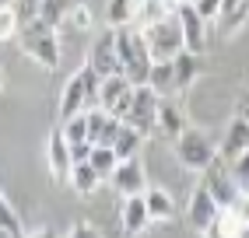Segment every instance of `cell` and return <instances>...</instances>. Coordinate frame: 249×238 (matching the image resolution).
Returning a JSON list of instances; mask_svg holds the SVG:
<instances>
[{
  "instance_id": "6da1fadb",
  "label": "cell",
  "mask_w": 249,
  "mask_h": 238,
  "mask_svg": "<svg viewBox=\"0 0 249 238\" xmlns=\"http://www.w3.org/2000/svg\"><path fill=\"white\" fill-rule=\"evenodd\" d=\"M116 46H120L123 74L134 84H151L155 56H151V46H147V39H144V28H134V25L116 28Z\"/></svg>"
},
{
  "instance_id": "7a4b0ae2",
  "label": "cell",
  "mask_w": 249,
  "mask_h": 238,
  "mask_svg": "<svg viewBox=\"0 0 249 238\" xmlns=\"http://www.w3.org/2000/svg\"><path fill=\"white\" fill-rule=\"evenodd\" d=\"M18 49H21L32 63H39L42 70H56V67H60V39H56V28L49 25V21H42V18L21 25Z\"/></svg>"
},
{
  "instance_id": "3957f363",
  "label": "cell",
  "mask_w": 249,
  "mask_h": 238,
  "mask_svg": "<svg viewBox=\"0 0 249 238\" xmlns=\"http://www.w3.org/2000/svg\"><path fill=\"white\" fill-rule=\"evenodd\" d=\"M98 91H102V74L85 60V67L67 81V88L60 95V123L77 116V112H85V109H91V105H98Z\"/></svg>"
},
{
  "instance_id": "277c9868",
  "label": "cell",
  "mask_w": 249,
  "mask_h": 238,
  "mask_svg": "<svg viewBox=\"0 0 249 238\" xmlns=\"http://www.w3.org/2000/svg\"><path fill=\"white\" fill-rule=\"evenodd\" d=\"M144 28V39L151 46V56L158 60H176L182 49H186V39H182V25H179V11L176 14H165V18H155L141 25Z\"/></svg>"
},
{
  "instance_id": "5b68a950",
  "label": "cell",
  "mask_w": 249,
  "mask_h": 238,
  "mask_svg": "<svg viewBox=\"0 0 249 238\" xmlns=\"http://www.w3.org/2000/svg\"><path fill=\"white\" fill-rule=\"evenodd\" d=\"M172 147H176L179 165L190 168V172H204V168H207L214 158H218V147L211 144V137H207L204 130H193V126L182 130V137H179Z\"/></svg>"
},
{
  "instance_id": "8992f818",
  "label": "cell",
  "mask_w": 249,
  "mask_h": 238,
  "mask_svg": "<svg viewBox=\"0 0 249 238\" xmlns=\"http://www.w3.org/2000/svg\"><path fill=\"white\" fill-rule=\"evenodd\" d=\"M200 182L211 189V196L221 203V207H235L239 203V196H242V189H239V182H235V175H231V165L218 154L204 172H200Z\"/></svg>"
},
{
  "instance_id": "52a82bcc",
  "label": "cell",
  "mask_w": 249,
  "mask_h": 238,
  "mask_svg": "<svg viewBox=\"0 0 249 238\" xmlns=\"http://www.w3.org/2000/svg\"><path fill=\"white\" fill-rule=\"evenodd\" d=\"M158 109H161V95L151 88V84H137L134 102H130V112H126V123L137 126L144 137L158 133Z\"/></svg>"
},
{
  "instance_id": "ba28073f",
  "label": "cell",
  "mask_w": 249,
  "mask_h": 238,
  "mask_svg": "<svg viewBox=\"0 0 249 238\" xmlns=\"http://www.w3.org/2000/svg\"><path fill=\"white\" fill-rule=\"evenodd\" d=\"M134 91H137V84L130 81L123 70H120V74H109V77H102L98 105H102L106 112H112V116L126 119V112H130V102H134Z\"/></svg>"
},
{
  "instance_id": "9c48e42d",
  "label": "cell",
  "mask_w": 249,
  "mask_h": 238,
  "mask_svg": "<svg viewBox=\"0 0 249 238\" xmlns=\"http://www.w3.org/2000/svg\"><path fill=\"white\" fill-rule=\"evenodd\" d=\"M218 214H221V203L214 200L211 189L200 182V186H196V189L190 193V203H186V221H190V228H193V231H200V235H207Z\"/></svg>"
},
{
  "instance_id": "30bf717a",
  "label": "cell",
  "mask_w": 249,
  "mask_h": 238,
  "mask_svg": "<svg viewBox=\"0 0 249 238\" xmlns=\"http://www.w3.org/2000/svg\"><path fill=\"white\" fill-rule=\"evenodd\" d=\"M46 165H49V175H53L56 186L71 179L74 154H71V140L63 137V126H56L53 133H49V140H46Z\"/></svg>"
},
{
  "instance_id": "8fae6325",
  "label": "cell",
  "mask_w": 249,
  "mask_h": 238,
  "mask_svg": "<svg viewBox=\"0 0 249 238\" xmlns=\"http://www.w3.org/2000/svg\"><path fill=\"white\" fill-rule=\"evenodd\" d=\"M88 63H91L102 77L120 74V70H123V67H120V46H116V28H112V25H109V28L102 32V35H98V39L91 42Z\"/></svg>"
},
{
  "instance_id": "7c38bea8",
  "label": "cell",
  "mask_w": 249,
  "mask_h": 238,
  "mask_svg": "<svg viewBox=\"0 0 249 238\" xmlns=\"http://www.w3.org/2000/svg\"><path fill=\"white\" fill-rule=\"evenodd\" d=\"M109 186L120 196H137V193H147V172H144V165H141V158L134 154V158H123L120 161V168L112 172V179H109Z\"/></svg>"
},
{
  "instance_id": "4fadbf2b",
  "label": "cell",
  "mask_w": 249,
  "mask_h": 238,
  "mask_svg": "<svg viewBox=\"0 0 249 238\" xmlns=\"http://www.w3.org/2000/svg\"><path fill=\"white\" fill-rule=\"evenodd\" d=\"M179 25H182V39H186V49L193 53H204L207 49V18L193 7V0H182L179 4Z\"/></svg>"
},
{
  "instance_id": "5bb4252c",
  "label": "cell",
  "mask_w": 249,
  "mask_h": 238,
  "mask_svg": "<svg viewBox=\"0 0 249 238\" xmlns=\"http://www.w3.org/2000/svg\"><path fill=\"white\" fill-rule=\"evenodd\" d=\"M151 224H155V217H151V210H147L144 193L123 196V207H120V231H123V235H141V231H147Z\"/></svg>"
},
{
  "instance_id": "9a60e30c",
  "label": "cell",
  "mask_w": 249,
  "mask_h": 238,
  "mask_svg": "<svg viewBox=\"0 0 249 238\" xmlns=\"http://www.w3.org/2000/svg\"><path fill=\"white\" fill-rule=\"evenodd\" d=\"M242 151H249V119L235 112L228 119V126H225V137L218 144V154L225 161H231V158H239Z\"/></svg>"
},
{
  "instance_id": "2e32d148",
  "label": "cell",
  "mask_w": 249,
  "mask_h": 238,
  "mask_svg": "<svg viewBox=\"0 0 249 238\" xmlns=\"http://www.w3.org/2000/svg\"><path fill=\"white\" fill-rule=\"evenodd\" d=\"M246 21H249V0H221V14L214 25H218V32L225 39L239 35L246 28Z\"/></svg>"
},
{
  "instance_id": "e0dca14e",
  "label": "cell",
  "mask_w": 249,
  "mask_h": 238,
  "mask_svg": "<svg viewBox=\"0 0 249 238\" xmlns=\"http://www.w3.org/2000/svg\"><path fill=\"white\" fill-rule=\"evenodd\" d=\"M67 182H71V189H74L77 196H95V193H98V186H102L106 179H102V172H98L91 161H74Z\"/></svg>"
},
{
  "instance_id": "ac0fdd59",
  "label": "cell",
  "mask_w": 249,
  "mask_h": 238,
  "mask_svg": "<svg viewBox=\"0 0 249 238\" xmlns=\"http://www.w3.org/2000/svg\"><path fill=\"white\" fill-rule=\"evenodd\" d=\"M172 63H176V84H179V91H190V84L200 77V70H204V53L182 49Z\"/></svg>"
},
{
  "instance_id": "d6986e66",
  "label": "cell",
  "mask_w": 249,
  "mask_h": 238,
  "mask_svg": "<svg viewBox=\"0 0 249 238\" xmlns=\"http://www.w3.org/2000/svg\"><path fill=\"white\" fill-rule=\"evenodd\" d=\"M182 130H186V119H182V109L161 98V109H158V133H161V137L169 140V144H176V140L182 137Z\"/></svg>"
},
{
  "instance_id": "ffe728a7",
  "label": "cell",
  "mask_w": 249,
  "mask_h": 238,
  "mask_svg": "<svg viewBox=\"0 0 249 238\" xmlns=\"http://www.w3.org/2000/svg\"><path fill=\"white\" fill-rule=\"evenodd\" d=\"M207 235H218V238H235V235H249V221L235 210V207H221V214L214 217V224Z\"/></svg>"
},
{
  "instance_id": "44dd1931",
  "label": "cell",
  "mask_w": 249,
  "mask_h": 238,
  "mask_svg": "<svg viewBox=\"0 0 249 238\" xmlns=\"http://www.w3.org/2000/svg\"><path fill=\"white\" fill-rule=\"evenodd\" d=\"M144 200H147V210H151L155 221H172V214H176V200H172V193H165L161 186H147Z\"/></svg>"
},
{
  "instance_id": "7402d4cb",
  "label": "cell",
  "mask_w": 249,
  "mask_h": 238,
  "mask_svg": "<svg viewBox=\"0 0 249 238\" xmlns=\"http://www.w3.org/2000/svg\"><path fill=\"white\" fill-rule=\"evenodd\" d=\"M151 88H155L161 98H169L172 91H179V84H176V63H172V60H158V63H155V70H151Z\"/></svg>"
},
{
  "instance_id": "603a6c76",
  "label": "cell",
  "mask_w": 249,
  "mask_h": 238,
  "mask_svg": "<svg viewBox=\"0 0 249 238\" xmlns=\"http://www.w3.org/2000/svg\"><path fill=\"white\" fill-rule=\"evenodd\" d=\"M147 137H144V133L137 130V126H130L126 123V119H123V130H120V137H116V154H120V158H134L137 154V151H141V144H144Z\"/></svg>"
},
{
  "instance_id": "cb8c5ba5",
  "label": "cell",
  "mask_w": 249,
  "mask_h": 238,
  "mask_svg": "<svg viewBox=\"0 0 249 238\" xmlns=\"http://www.w3.org/2000/svg\"><path fill=\"white\" fill-rule=\"evenodd\" d=\"M95 168H98V172H102V179L109 182L112 179V172H116V168H120V154H116V147H109V144H95V151H91V158H88Z\"/></svg>"
},
{
  "instance_id": "d4e9b609",
  "label": "cell",
  "mask_w": 249,
  "mask_h": 238,
  "mask_svg": "<svg viewBox=\"0 0 249 238\" xmlns=\"http://www.w3.org/2000/svg\"><path fill=\"white\" fill-rule=\"evenodd\" d=\"M0 235L4 238H25V224H21V217L11 207L7 196H0Z\"/></svg>"
},
{
  "instance_id": "484cf974",
  "label": "cell",
  "mask_w": 249,
  "mask_h": 238,
  "mask_svg": "<svg viewBox=\"0 0 249 238\" xmlns=\"http://www.w3.org/2000/svg\"><path fill=\"white\" fill-rule=\"evenodd\" d=\"M71 11H74V0H42V14H39V18L49 21L53 28H60L63 21L71 18Z\"/></svg>"
},
{
  "instance_id": "4316f807",
  "label": "cell",
  "mask_w": 249,
  "mask_h": 238,
  "mask_svg": "<svg viewBox=\"0 0 249 238\" xmlns=\"http://www.w3.org/2000/svg\"><path fill=\"white\" fill-rule=\"evenodd\" d=\"M63 137H67L71 144L91 140V133H88V112H77V116H71V119H63Z\"/></svg>"
},
{
  "instance_id": "83f0119b",
  "label": "cell",
  "mask_w": 249,
  "mask_h": 238,
  "mask_svg": "<svg viewBox=\"0 0 249 238\" xmlns=\"http://www.w3.org/2000/svg\"><path fill=\"white\" fill-rule=\"evenodd\" d=\"M21 25H25V21L18 18V11H14V4L7 0V4H4V11H0V35H4L7 42H11V39H18Z\"/></svg>"
},
{
  "instance_id": "f1b7e54d",
  "label": "cell",
  "mask_w": 249,
  "mask_h": 238,
  "mask_svg": "<svg viewBox=\"0 0 249 238\" xmlns=\"http://www.w3.org/2000/svg\"><path fill=\"white\" fill-rule=\"evenodd\" d=\"M228 165H231V175H235L239 189L249 193V151H242V154H239V158H231Z\"/></svg>"
},
{
  "instance_id": "f546056e",
  "label": "cell",
  "mask_w": 249,
  "mask_h": 238,
  "mask_svg": "<svg viewBox=\"0 0 249 238\" xmlns=\"http://www.w3.org/2000/svg\"><path fill=\"white\" fill-rule=\"evenodd\" d=\"M11 4H14V11H18L21 21H36L42 14V0H11Z\"/></svg>"
},
{
  "instance_id": "4dcf8cb0",
  "label": "cell",
  "mask_w": 249,
  "mask_h": 238,
  "mask_svg": "<svg viewBox=\"0 0 249 238\" xmlns=\"http://www.w3.org/2000/svg\"><path fill=\"white\" fill-rule=\"evenodd\" d=\"M193 7L200 11L207 21H218V14H221V0H193Z\"/></svg>"
},
{
  "instance_id": "1f68e13d",
  "label": "cell",
  "mask_w": 249,
  "mask_h": 238,
  "mask_svg": "<svg viewBox=\"0 0 249 238\" xmlns=\"http://www.w3.org/2000/svg\"><path fill=\"white\" fill-rule=\"evenodd\" d=\"M71 21H74V28H91V11H88L85 4H74Z\"/></svg>"
},
{
  "instance_id": "d6a6232c",
  "label": "cell",
  "mask_w": 249,
  "mask_h": 238,
  "mask_svg": "<svg viewBox=\"0 0 249 238\" xmlns=\"http://www.w3.org/2000/svg\"><path fill=\"white\" fill-rule=\"evenodd\" d=\"M67 235H71V238H74V235H88V238H98L102 231H98V228L91 224V221H77L74 228H67Z\"/></svg>"
},
{
  "instance_id": "836d02e7",
  "label": "cell",
  "mask_w": 249,
  "mask_h": 238,
  "mask_svg": "<svg viewBox=\"0 0 249 238\" xmlns=\"http://www.w3.org/2000/svg\"><path fill=\"white\" fill-rule=\"evenodd\" d=\"M235 112H239V116H246V119H249V88H246V91H242V95H239V105H235Z\"/></svg>"
},
{
  "instance_id": "e575fe53",
  "label": "cell",
  "mask_w": 249,
  "mask_h": 238,
  "mask_svg": "<svg viewBox=\"0 0 249 238\" xmlns=\"http://www.w3.org/2000/svg\"><path fill=\"white\" fill-rule=\"evenodd\" d=\"M179 4H182V0H179Z\"/></svg>"
}]
</instances>
